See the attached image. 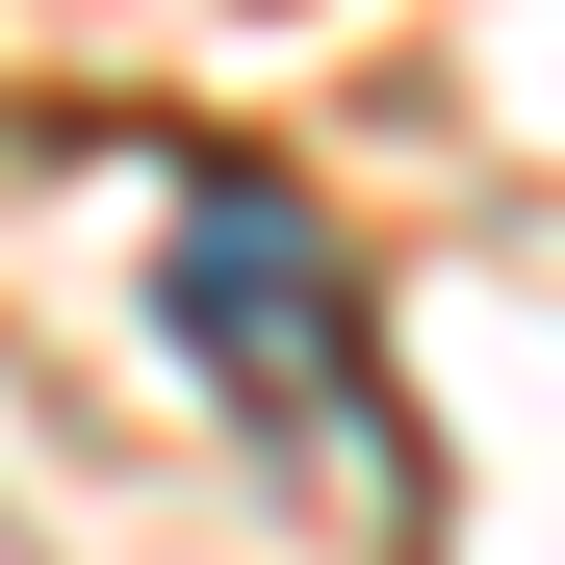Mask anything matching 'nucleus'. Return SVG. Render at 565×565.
<instances>
[{
  "instance_id": "nucleus-1",
  "label": "nucleus",
  "mask_w": 565,
  "mask_h": 565,
  "mask_svg": "<svg viewBox=\"0 0 565 565\" xmlns=\"http://www.w3.org/2000/svg\"><path fill=\"white\" fill-rule=\"evenodd\" d=\"M180 334H206V386L282 437V462H334V489H386L412 514V437H386V386H360V257L282 206V180H180Z\"/></svg>"
}]
</instances>
